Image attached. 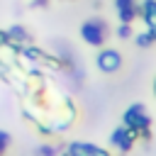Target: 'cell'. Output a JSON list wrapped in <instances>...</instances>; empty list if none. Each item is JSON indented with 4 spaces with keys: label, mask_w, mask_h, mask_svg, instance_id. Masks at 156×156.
<instances>
[{
    "label": "cell",
    "mask_w": 156,
    "mask_h": 156,
    "mask_svg": "<svg viewBox=\"0 0 156 156\" xmlns=\"http://www.w3.org/2000/svg\"><path fill=\"white\" fill-rule=\"evenodd\" d=\"M85 37H90L93 41H98V39H100V34H98V29H93V27H85Z\"/></svg>",
    "instance_id": "cell-1"
}]
</instances>
